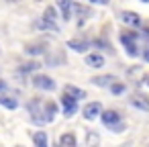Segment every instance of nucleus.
<instances>
[{
	"mask_svg": "<svg viewBox=\"0 0 149 147\" xmlns=\"http://www.w3.org/2000/svg\"><path fill=\"white\" fill-rule=\"evenodd\" d=\"M0 104H2L4 108H10V110H15V108L19 106V102H17L13 96H2V94H0Z\"/></svg>",
	"mask_w": 149,
	"mask_h": 147,
	"instance_id": "16",
	"label": "nucleus"
},
{
	"mask_svg": "<svg viewBox=\"0 0 149 147\" xmlns=\"http://www.w3.org/2000/svg\"><path fill=\"white\" fill-rule=\"evenodd\" d=\"M59 147H76V137L72 133H63L59 137Z\"/></svg>",
	"mask_w": 149,
	"mask_h": 147,
	"instance_id": "15",
	"label": "nucleus"
},
{
	"mask_svg": "<svg viewBox=\"0 0 149 147\" xmlns=\"http://www.w3.org/2000/svg\"><path fill=\"white\" fill-rule=\"evenodd\" d=\"M98 145H100V137L94 131H90L88 133V147H98Z\"/></svg>",
	"mask_w": 149,
	"mask_h": 147,
	"instance_id": "18",
	"label": "nucleus"
},
{
	"mask_svg": "<svg viewBox=\"0 0 149 147\" xmlns=\"http://www.w3.org/2000/svg\"><path fill=\"white\" fill-rule=\"evenodd\" d=\"M37 68H41V63H37V61L35 63H25L23 65V72H31V70H37Z\"/></svg>",
	"mask_w": 149,
	"mask_h": 147,
	"instance_id": "22",
	"label": "nucleus"
},
{
	"mask_svg": "<svg viewBox=\"0 0 149 147\" xmlns=\"http://www.w3.org/2000/svg\"><path fill=\"white\" fill-rule=\"evenodd\" d=\"M112 82H116L114 80V76H96V78H92V84H96V86H110Z\"/></svg>",
	"mask_w": 149,
	"mask_h": 147,
	"instance_id": "13",
	"label": "nucleus"
},
{
	"mask_svg": "<svg viewBox=\"0 0 149 147\" xmlns=\"http://www.w3.org/2000/svg\"><path fill=\"white\" fill-rule=\"evenodd\" d=\"M143 2H149V0H143Z\"/></svg>",
	"mask_w": 149,
	"mask_h": 147,
	"instance_id": "27",
	"label": "nucleus"
},
{
	"mask_svg": "<svg viewBox=\"0 0 149 147\" xmlns=\"http://www.w3.org/2000/svg\"><path fill=\"white\" fill-rule=\"evenodd\" d=\"M35 27H37V29H45V31H53V33L59 31V27L55 25V21H49V19H45V17L39 19V21L35 23Z\"/></svg>",
	"mask_w": 149,
	"mask_h": 147,
	"instance_id": "7",
	"label": "nucleus"
},
{
	"mask_svg": "<svg viewBox=\"0 0 149 147\" xmlns=\"http://www.w3.org/2000/svg\"><path fill=\"white\" fill-rule=\"evenodd\" d=\"M27 53L29 55H39V53H43V45H29Z\"/></svg>",
	"mask_w": 149,
	"mask_h": 147,
	"instance_id": "19",
	"label": "nucleus"
},
{
	"mask_svg": "<svg viewBox=\"0 0 149 147\" xmlns=\"http://www.w3.org/2000/svg\"><path fill=\"white\" fill-rule=\"evenodd\" d=\"M43 17H45V19H49V21H55V19H57V17H55V8H53V6H47Z\"/></svg>",
	"mask_w": 149,
	"mask_h": 147,
	"instance_id": "21",
	"label": "nucleus"
},
{
	"mask_svg": "<svg viewBox=\"0 0 149 147\" xmlns=\"http://www.w3.org/2000/svg\"><path fill=\"white\" fill-rule=\"evenodd\" d=\"M110 92H112V94H123V92H125V86L112 82V84H110Z\"/></svg>",
	"mask_w": 149,
	"mask_h": 147,
	"instance_id": "20",
	"label": "nucleus"
},
{
	"mask_svg": "<svg viewBox=\"0 0 149 147\" xmlns=\"http://www.w3.org/2000/svg\"><path fill=\"white\" fill-rule=\"evenodd\" d=\"M33 139H35V145H37V147H49V145H47V135H45L43 131H37V133L33 135Z\"/></svg>",
	"mask_w": 149,
	"mask_h": 147,
	"instance_id": "17",
	"label": "nucleus"
},
{
	"mask_svg": "<svg viewBox=\"0 0 149 147\" xmlns=\"http://www.w3.org/2000/svg\"><path fill=\"white\" fill-rule=\"evenodd\" d=\"M68 47H70V49H74L76 53H84V51H88V41L72 39V41H68Z\"/></svg>",
	"mask_w": 149,
	"mask_h": 147,
	"instance_id": "12",
	"label": "nucleus"
},
{
	"mask_svg": "<svg viewBox=\"0 0 149 147\" xmlns=\"http://www.w3.org/2000/svg\"><path fill=\"white\" fill-rule=\"evenodd\" d=\"M92 2H94V4H108L110 0H92Z\"/></svg>",
	"mask_w": 149,
	"mask_h": 147,
	"instance_id": "23",
	"label": "nucleus"
},
{
	"mask_svg": "<svg viewBox=\"0 0 149 147\" xmlns=\"http://www.w3.org/2000/svg\"><path fill=\"white\" fill-rule=\"evenodd\" d=\"M133 33L131 35H123L120 37V43L127 47V51H129V55H137V45H135V41H133Z\"/></svg>",
	"mask_w": 149,
	"mask_h": 147,
	"instance_id": "8",
	"label": "nucleus"
},
{
	"mask_svg": "<svg viewBox=\"0 0 149 147\" xmlns=\"http://www.w3.org/2000/svg\"><path fill=\"white\" fill-rule=\"evenodd\" d=\"M131 104L137 106V108H141V110H145V112H149V98H145V96H141V94L133 96V98H131Z\"/></svg>",
	"mask_w": 149,
	"mask_h": 147,
	"instance_id": "11",
	"label": "nucleus"
},
{
	"mask_svg": "<svg viewBox=\"0 0 149 147\" xmlns=\"http://www.w3.org/2000/svg\"><path fill=\"white\" fill-rule=\"evenodd\" d=\"M86 65H90V68H102V65H104V55H100V53H90V55L86 57Z\"/></svg>",
	"mask_w": 149,
	"mask_h": 147,
	"instance_id": "10",
	"label": "nucleus"
},
{
	"mask_svg": "<svg viewBox=\"0 0 149 147\" xmlns=\"http://www.w3.org/2000/svg\"><path fill=\"white\" fill-rule=\"evenodd\" d=\"M76 102H78L76 98H72L70 94L63 92V96H61V106H63V114H65V116H72V114L76 112V108H78Z\"/></svg>",
	"mask_w": 149,
	"mask_h": 147,
	"instance_id": "3",
	"label": "nucleus"
},
{
	"mask_svg": "<svg viewBox=\"0 0 149 147\" xmlns=\"http://www.w3.org/2000/svg\"><path fill=\"white\" fill-rule=\"evenodd\" d=\"M120 21L127 23V25H133V27H139V25H141V17H139L137 13H131V10L120 13Z\"/></svg>",
	"mask_w": 149,
	"mask_h": 147,
	"instance_id": "5",
	"label": "nucleus"
},
{
	"mask_svg": "<svg viewBox=\"0 0 149 147\" xmlns=\"http://www.w3.org/2000/svg\"><path fill=\"white\" fill-rule=\"evenodd\" d=\"M98 114H102V104H100V102H88V104L84 106V116H86L88 121L96 118Z\"/></svg>",
	"mask_w": 149,
	"mask_h": 147,
	"instance_id": "4",
	"label": "nucleus"
},
{
	"mask_svg": "<svg viewBox=\"0 0 149 147\" xmlns=\"http://www.w3.org/2000/svg\"><path fill=\"white\" fill-rule=\"evenodd\" d=\"M143 59H145V61H149V49H147V51L143 53Z\"/></svg>",
	"mask_w": 149,
	"mask_h": 147,
	"instance_id": "24",
	"label": "nucleus"
},
{
	"mask_svg": "<svg viewBox=\"0 0 149 147\" xmlns=\"http://www.w3.org/2000/svg\"><path fill=\"white\" fill-rule=\"evenodd\" d=\"M33 84H35L39 90H53V88H55V82H53L49 76H43V74L33 76Z\"/></svg>",
	"mask_w": 149,
	"mask_h": 147,
	"instance_id": "1",
	"label": "nucleus"
},
{
	"mask_svg": "<svg viewBox=\"0 0 149 147\" xmlns=\"http://www.w3.org/2000/svg\"><path fill=\"white\" fill-rule=\"evenodd\" d=\"M0 90H4V82L2 80H0Z\"/></svg>",
	"mask_w": 149,
	"mask_h": 147,
	"instance_id": "25",
	"label": "nucleus"
},
{
	"mask_svg": "<svg viewBox=\"0 0 149 147\" xmlns=\"http://www.w3.org/2000/svg\"><path fill=\"white\" fill-rule=\"evenodd\" d=\"M43 114H45V123H49V121H53L55 118V114H57V104L55 102H43Z\"/></svg>",
	"mask_w": 149,
	"mask_h": 147,
	"instance_id": "6",
	"label": "nucleus"
},
{
	"mask_svg": "<svg viewBox=\"0 0 149 147\" xmlns=\"http://www.w3.org/2000/svg\"><path fill=\"white\" fill-rule=\"evenodd\" d=\"M63 92H65V94H70V96H72V98H76V100L86 98V92H84V90H80V88H76V86H65V88H63Z\"/></svg>",
	"mask_w": 149,
	"mask_h": 147,
	"instance_id": "14",
	"label": "nucleus"
},
{
	"mask_svg": "<svg viewBox=\"0 0 149 147\" xmlns=\"http://www.w3.org/2000/svg\"><path fill=\"white\" fill-rule=\"evenodd\" d=\"M100 116H102V123L106 127H110V129H116V125L120 123V114L116 110H102Z\"/></svg>",
	"mask_w": 149,
	"mask_h": 147,
	"instance_id": "2",
	"label": "nucleus"
},
{
	"mask_svg": "<svg viewBox=\"0 0 149 147\" xmlns=\"http://www.w3.org/2000/svg\"><path fill=\"white\" fill-rule=\"evenodd\" d=\"M6 2H21V0H6Z\"/></svg>",
	"mask_w": 149,
	"mask_h": 147,
	"instance_id": "26",
	"label": "nucleus"
},
{
	"mask_svg": "<svg viewBox=\"0 0 149 147\" xmlns=\"http://www.w3.org/2000/svg\"><path fill=\"white\" fill-rule=\"evenodd\" d=\"M57 6L61 8V13H63V19L68 21V19H72V13H74V2L72 0H57Z\"/></svg>",
	"mask_w": 149,
	"mask_h": 147,
	"instance_id": "9",
	"label": "nucleus"
}]
</instances>
